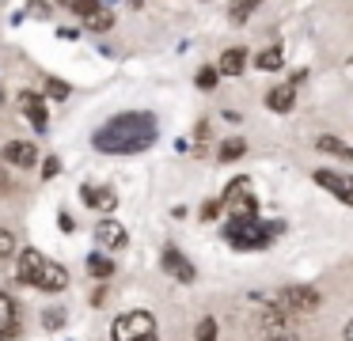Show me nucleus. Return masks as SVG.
<instances>
[{
  "instance_id": "1",
  "label": "nucleus",
  "mask_w": 353,
  "mask_h": 341,
  "mask_svg": "<svg viewBox=\"0 0 353 341\" xmlns=\"http://www.w3.org/2000/svg\"><path fill=\"white\" fill-rule=\"evenodd\" d=\"M156 141V118L152 114H118L107 125L95 133V148L99 152H114V156H130V152H141Z\"/></svg>"
},
{
  "instance_id": "2",
  "label": "nucleus",
  "mask_w": 353,
  "mask_h": 341,
  "mask_svg": "<svg viewBox=\"0 0 353 341\" xmlns=\"http://www.w3.org/2000/svg\"><path fill=\"white\" fill-rule=\"evenodd\" d=\"M274 307L285 311V315H315L323 307V292L312 285H289L281 292H274Z\"/></svg>"
},
{
  "instance_id": "3",
  "label": "nucleus",
  "mask_w": 353,
  "mask_h": 341,
  "mask_svg": "<svg viewBox=\"0 0 353 341\" xmlns=\"http://www.w3.org/2000/svg\"><path fill=\"white\" fill-rule=\"evenodd\" d=\"M110 338L114 341H141V338H156V318L148 311H125L114 318L110 326Z\"/></svg>"
},
{
  "instance_id": "4",
  "label": "nucleus",
  "mask_w": 353,
  "mask_h": 341,
  "mask_svg": "<svg viewBox=\"0 0 353 341\" xmlns=\"http://www.w3.org/2000/svg\"><path fill=\"white\" fill-rule=\"evenodd\" d=\"M224 235H228V242H232V247H239V250H259V247H266V242H270L262 220H254V216L251 220H228Z\"/></svg>"
},
{
  "instance_id": "5",
  "label": "nucleus",
  "mask_w": 353,
  "mask_h": 341,
  "mask_svg": "<svg viewBox=\"0 0 353 341\" xmlns=\"http://www.w3.org/2000/svg\"><path fill=\"white\" fill-rule=\"evenodd\" d=\"M34 288H39V292H65V288H69V269H65L61 262L42 258L39 277H34Z\"/></svg>"
},
{
  "instance_id": "6",
  "label": "nucleus",
  "mask_w": 353,
  "mask_h": 341,
  "mask_svg": "<svg viewBox=\"0 0 353 341\" xmlns=\"http://www.w3.org/2000/svg\"><path fill=\"white\" fill-rule=\"evenodd\" d=\"M95 242H99L103 250H125L130 247V231H125L122 220H99L95 224Z\"/></svg>"
},
{
  "instance_id": "7",
  "label": "nucleus",
  "mask_w": 353,
  "mask_h": 341,
  "mask_svg": "<svg viewBox=\"0 0 353 341\" xmlns=\"http://www.w3.org/2000/svg\"><path fill=\"white\" fill-rule=\"evenodd\" d=\"M160 262H163V269H168L179 285H194V277H198V269H194V265L186 262V254H183V250H175V247H163Z\"/></svg>"
},
{
  "instance_id": "8",
  "label": "nucleus",
  "mask_w": 353,
  "mask_h": 341,
  "mask_svg": "<svg viewBox=\"0 0 353 341\" xmlns=\"http://www.w3.org/2000/svg\"><path fill=\"white\" fill-rule=\"evenodd\" d=\"M0 159H4V163H12V167H19V171H27V167L39 163V148H34V141H8Z\"/></svg>"
},
{
  "instance_id": "9",
  "label": "nucleus",
  "mask_w": 353,
  "mask_h": 341,
  "mask_svg": "<svg viewBox=\"0 0 353 341\" xmlns=\"http://www.w3.org/2000/svg\"><path fill=\"white\" fill-rule=\"evenodd\" d=\"M315 182H319L323 189H330L338 201L353 205V178L350 174H342V171H315Z\"/></svg>"
},
{
  "instance_id": "10",
  "label": "nucleus",
  "mask_w": 353,
  "mask_h": 341,
  "mask_svg": "<svg viewBox=\"0 0 353 341\" xmlns=\"http://www.w3.org/2000/svg\"><path fill=\"white\" fill-rule=\"evenodd\" d=\"M19 110H23V118L31 121L39 133L46 129V121H50L46 118V99H42L39 91H19Z\"/></svg>"
},
{
  "instance_id": "11",
  "label": "nucleus",
  "mask_w": 353,
  "mask_h": 341,
  "mask_svg": "<svg viewBox=\"0 0 353 341\" xmlns=\"http://www.w3.org/2000/svg\"><path fill=\"white\" fill-rule=\"evenodd\" d=\"M80 201L88 209H99V212H114L118 205V194L110 186H80Z\"/></svg>"
},
{
  "instance_id": "12",
  "label": "nucleus",
  "mask_w": 353,
  "mask_h": 341,
  "mask_svg": "<svg viewBox=\"0 0 353 341\" xmlns=\"http://www.w3.org/2000/svg\"><path fill=\"white\" fill-rule=\"evenodd\" d=\"M42 250H34V247H27V250H19V265H16V273H19V285H31L34 288V277H39V265H42Z\"/></svg>"
},
{
  "instance_id": "13",
  "label": "nucleus",
  "mask_w": 353,
  "mask_h": 341,
  "mask_svg": "<svg viewBox=\"0 0 353 341\" xmlns=\"http://www.w3.org/2000/svg\"><path fill=\"white\" fill-rule=\"evenodd\" d=\"M16 330H19V307L12 296L0 292V338H12Z\"/></svg>"
},
{
  "instance_id": "14",
  "label": "nucleus",
  "mask_w": 353,
  "mask_h": 341,
  "mask_svg": "<svg viewBox=\"0 0 353 341\" xmlns=\"http://www.w3.org/2000/svg\"><path fill=\"white\" fill-rule=\"evenodd\" d=\"M292 103H296V91H292V83H277V87L266 95V106H270L274 114H289Z\"/></svg>"
},
{
  "instance_id": "15",
  "label": "nucleus",
  "mask_w": 353,
  "mask_h": 341,
  "mask_svg": "<svg viewBox=\"0 0 353 341\" xmlns=\"http://www.w3.org/2000/svg\"><path fill=\"white\" fill-rule=\"evenodd\" d=\"M243 65H247V50H243V45H232V50L221 53L216 72H221V76H239V72H243Z\"/></svg>"
},
{
  "instance_id": "16",
  "label": "nucleus",
  "mask_w": 353,
  "mask_h": 341,
  "mask_svg": "<svg viewBox=\"0 0 353 341\" xmlns=\"http://www.w3.org/2000/svg\"><path fill=\"white\" fill-rule=\"evenodd\" d=\"M254 65H259L262 72H277V68L285 65V53H281V45H270V50H259V57H254Z\"/></svg>"
},
{
  "instance_id": "17",
  "label": "nucleus",
  "mask_w": 353,
  "mask_h": 341,
  "mask_svg": "<svg viewBox=\"0 0 353 341\" xmlns=\"http://www.w3.org/2000/svg\"><path fill=\"white\" fill-rule=\"evenodd\" d=\"M315 148L327 152V156H338V159H353V148H350V144H342L338 136H319V141H315Z\"/></svg>"
},
{
  "instance_id": "18",
  "label": "nucleus",
  "mask_w": 353,
  "mask_h": 341,
  "mask_svg": "<svg viewBox=\"0 0 353 341\" xmlns=\"http://www.w3.org/2000/svg\"><path fill=\"white\" fill-rule=\"evenodd\" d=\"M88 273L99 277V280H107V277H114V262H110L107 254H92L88 258Z\"/></svg>"
},
{
  "instance_id": "19",
  "label": "nucleus",
  "mask_w": 353,
  "mask_h": 341,
  "mask_svg": "<svg viewBox=\"0 0 353 341\" xmlns=\"http://www.w3.org/2000/svg\"><path fill=\"white\" fill-rule=\"evenodd\" d=\"M247 152V144L239 141V136H232V141H224L221 148H216V159H221V163H232V159H239Z\"/></svg>"
},
{
  "instance_id": "20",
  "label": "nucleus",
  "mask_w": 353,
  "mask_h": 341,
  "mask_svg": "<svg viewBox=\"0 0 353 341\" xmlns=\"http://www.w3.org/2000/svg\"><path fill=\"white\" fill-rule=\"evenodd\" d=\"M84 23H88V30H110V27H114V15H110L107 8H95Z\"/></svg>"
},
{
  "instance_id": "21",
  "label": "nucleus",
  "mask_w": 353,
  "mask_h": 341,
  "mask_svg": "<svg viewBox=\"0 0 353 341\" xmlns=\"http://www.w3.org/2000/svg\"><path fill=\"white\" fill-rule=\"evenodd\" d=\"M259 4H262V0H232V8H228L232 23H243V19H247V15H251Z\"/></svg>"
},
{
  "instance_id": "22",
  "label": "nucleus",
  "mask_w": 353,
  "mask_h": 341,
  "mask_svg": "<svg viewBox=\"0 0 353 341\" xmlns=\"http://www.w3.org/2000/svg\"><path fill=\"white\" fill-rule=\"evenodd\" d=\"M61 4H65V8H69V12H72V15H80V19H88V15H92V12H95V8H103V4H99V0H61Z\"/></svg>"
},
{
  "instance_id": "23",
  "label": "nucleus",
  "mask_w": 353,
  "mask_h": 341,
  "mask_svg": "<svg viewBox=\"0 0 353 341\" xmlns=\"http://www.w3.org/2000/svg\"><path fill=\"white\" fill-rule=\"evenodd\" d=\"M12 254H19V242H16V235H12L8 227L0 224V258H12Z\"/></svg>"
},
{
  "instance_id": "24",
  "label": "nucleus",
  "mask_w": 353,
  "mask_h": 341,
  "mask_svg": "<svg viewBox=\"0 0 353 341\" xmlns=\"http://www.w3.org/2000/svg\"><path fill=\"white\" fill-rule=\"evenodd\" d=\"M42 326H46V330H57V326H65V311H61V307H46V315H42Z\"/></svg>"
},
{
  "instance_id": "25",
  "label": "nucleus",
  "mask_w": 353,
  "mask_h": 341,
  "mask_svg": "<svg viewBox=\"0 0 353 341\" xmlns=\"http://www.w3.org/2000/svg\"><path fill=\"white\" fill-rule=\"evenodd\" d=\"M194 338H198V341H216V322H213V318H201Z\"/></svg>"
},
{
  "instance_id": "26",
  "label": "nucleus",
  "mask_w": 353,
  "mask_h": 341,
  "mask_svg": "<svg viewBox=\"0 0 353 341\" xmlns=\"http://www.w3.org/2000/svg\"><path fill=\"white\" fill-rule=\"evenodd\" d=\"M46 91H50L54 99H61V103L69 99V83H61V80H50V83H46Z\"/></svg>"
},
{
  "instance_id": "27",
  "label": "nucleus",
  "mask_w": 353,
  "mask_h": 341,
  "mask_svg": "<svg viewBox=\"0 0 353 341\" xmlns=\"http://www.w3.org/2000/svg\"><path fill=\"white\" fill-rule=\"evenodd\" d=\"M216 76H221L216 68H201V72H198V87H213V83H216Z\"/></svg>"
},
{
  "instance_id": "28",
  "label": "nucleus",
  "mask_w": 353,
  "mask_h": 341,
  "mask_svg": "<svg viewBox=\"0 0 353 341\" xmlns=\"http://www.w3.org/2000/svg\"><path fill=\"white\" fill-rule=\"evenodd\" d=\"M216 212H221V201H205V205H201V220H213Z\"/></svg>"
},
{
  "instance_id": "29",
  "label": "nucleus",
  "mask_w": 353,
  "mask_h": 341,
  "mask_svg": "<svg viewBox=\"0 0 353 341\" xmlns=\"http://www.w3.org/2000/svg\"><path fill=\"white\" fill-rule=\"evenodd\" d=\"M266 341H304L300 333H292V330H281V333H270Z\"/></svg>"
},
{
  "instance_id": "30",
  "label": "nucleus",
  "mask_w": 353,
  "mask_h": 341,
  "mask_svg": "<svg viewBox=\"0 0 353 341\" xmlns=\"http://www.w3.org/2000/svg\"><path fill=\"white\" fill-rule=\"evenodd\" d=\"M12 186V178H8V163H4V159H0V194H4V189Z\"/></svg>"
},
{
  "instance_id": "31",
  "label": "nucleus",
  "mask_w": 353,
  "mask_h": 341,
  "mask_svg": "<svg viewBox=\"0 0 353 341\" xmlns=\"http://www.w3.org/2000/svg\"><path fill=\"white\" fill-rule=\"evenodd\" d=\"M342 338H345V341H353V318H350V322H345V330H342Z\"/></svg>"
},
{
  "instance_id": "32",
  "label": "nucleus",
  "mask_w": 353,
  "mask_h": 341,
  "mask_svg": "<svg viewBox=\"0 0 353 341\" xmlns=\"http://www.w3.org/2000/svg\"><path fill=\"white\" fill-rule=\"evenodd\" d=\"M125 4H130V8H145V0H125Z\"/></svg>"
},
{
  "instance_id": "33",
  "label": "nucleus",
  "mask_w": 353,
  "mask_h": 341,
  "mask_svg": "<svg viewBox=\"0 0 353 341\" xmlns=\"http://www.w3.org/2000/svg\"><path fill=\"white\" fill-rule=\"evenodd\" d=\"M0 110H4V87H0Z\"/></svg>"
},
{
  "instance_id": "34",
  "label": "nucleus",
  "mask_w": 353,
  "mask_h": 341,
  "mask_svg": "<svg viewBox=\"0 0 353 341\" xmlns=\"http://www.w3.org/2000/svg\"><path fill=\"white\" fill-rule=\"evenodd\" d=\"M141 341H156V338H141Z\"/></svg>"
}]
</instances>
